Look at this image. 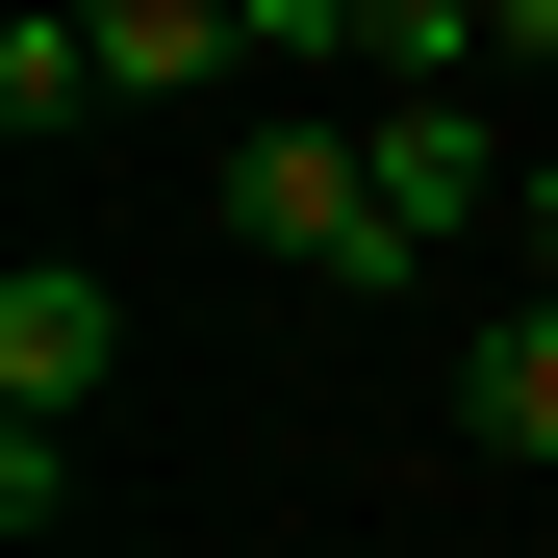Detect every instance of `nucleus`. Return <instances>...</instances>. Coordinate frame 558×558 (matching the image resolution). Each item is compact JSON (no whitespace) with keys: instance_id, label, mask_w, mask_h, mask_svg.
<instances>
[{"instance_id":"f257e3e1","label":"nucleus","mask_w":558,"mask_h":558,"mask_svg":"<svg viewBox=\"0 0 558 558\" xmlns=\"http://www.w3.org/2000/svg\"><path fill=\"white\" fill-rule=\"evenodd\" d=\"M229 229H254V279H330V305H381V279H407L381 153H355V128H305V102H254V128H229Z\"/></svg>"},{"instance_id":"f03ea898","label":"nucleus","mask_w":558,"mask_h":558,"mask_svg":"<svg viewBox=\"0 0 558 558\" xmlns=\"http://www.w3.org/2000/svg\"><path fill=\"white\" fill-rule=\"evenodd\" d=\"M355 153H381V229H407V279L483 229V204H533V178L483 153V102H432V76H407V102H355Z\"/></svg>"},{"instance_id":"7ed1b4c3","label":"nucleus","mask_w":558,"mask_h":558,"mask_svg":"<svg viewBox=\"0 0 558 558\" xmlns=\"http://www.w3.org/2000/svg\"><path fill=\"white\" fill-rule=\"evenodd\" d=\"M102 355H128V305H102L76 254L0 279V432H76V407H102Z\"/></svg>"},{"instance_id":"20e7f679","label":"nucleus","mask_w":558,"mask_h":558,"mask_svg":"<svg viewBox=\"0 0 558 558\" xmlns=\"http://www.w3.org/2000/svg\"><path fill=\"white\" fill-rule=\"evenodd\" d=\"M279 26H229V0H102L76 26V128H128V102H178V76H254Z\"/></svg>"},{"instance_id":"39448f33","label":"nucleus","mask_w":558,"mask_h":558,"mask_svg":"<svg viewBox=\"0 0 558 558\" xmlns=\"http://www.w3.org/2000/svg\"><path fill=\"white\" fill-rule=\"evenodd\" d=\"M457 432H483V457H558V305H483V330H457Z\"/></svg>"},{"instance_id":"423d86ee","label":"nucleus","mask_w":558,"mask_h":558,"mask_svg":"<svg viewBox=\"0 0 558 558\" xmlns=\"http://www.w3.org/2000/svg\"><path fill=\"white\" fill-rule=\"evenodd\" d=\"M508 254H533V279H508V305H558V153H533V204H508Z\"/></svg>"}]
</instances>
